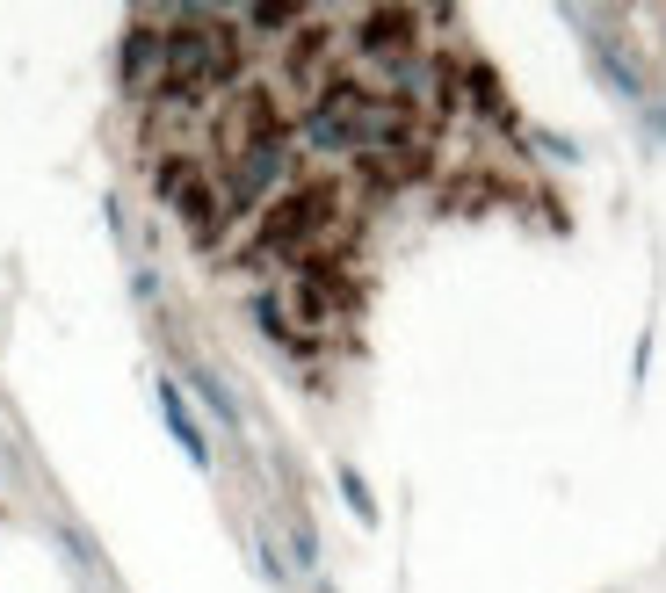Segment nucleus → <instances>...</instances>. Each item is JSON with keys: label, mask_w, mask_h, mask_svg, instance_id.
<instances>
[]
</instances>
